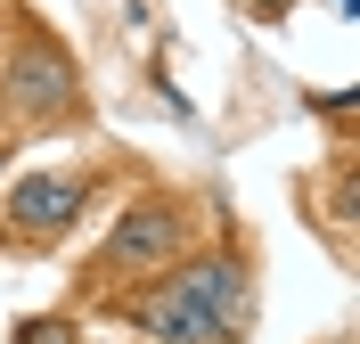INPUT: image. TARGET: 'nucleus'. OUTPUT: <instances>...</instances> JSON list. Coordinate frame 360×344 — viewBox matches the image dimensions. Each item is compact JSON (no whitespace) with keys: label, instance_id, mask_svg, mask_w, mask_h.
I'll return each mask as SVG.
<instances>
[{"label":"nucleus","instance_id":"1","mask_svg":"<svg viewBox=\"0 0 360 344\" xmlns=\"http://www.w3.org/2000/svg\"><path fill=\"white\" fill-rule=\"evenodd\" d=\"M139 320H148V336H156V344H238V328L213 320L197 295H180L172 279H164L156 295H139Z\"/></svg>","mask_w":360,"mask_h":344},{"label":"nucleus","instance_id":"2","mask_svg":"<svg viewBox=\"0 0 360 344\" xmlns=\"http://www.w3.org/2000/svg\"><path fill=\"white\" fill-rule=\"evenodd\" d=\"M180 246V213L172 205H139L123 213V229L107 238V254H98V271H131V262H156V254Z\"/></svg>","mask_w":360,"mask_h":344},{"label":"nucleus","instance_id":"3","mask_svg":"<svg viewBox=\"0 0 360 344\" xmlns=\"http://www.w3.org/2000/svg\"><path fill=\"white\" fill-rule=\"evenodd\" d=\"M74 213H82V181H74V172H41V181H25V189H17L8 222H17L25 238H58Z\"/></svg>","mask_w":360,"mask_h":344},{"label":"nucleus","instance_id":"4","mask_svg":"<svg viewBox=\"0 0 360 344\" xmlns=\"http://www.w3.org/2000/svg\"><path fill=\"white\" fill-rule=\"evenodd\" d=\"M172 287H180V295H197L205 312H213V320L246 328V279H238V262H221V254H213V262H188V271H180Z\"/></svg>","mask_w":360,"mask_h":344},{"label":"nucleus","instance_id":"5","mask_svg":"<svg viewBox=\"0 0 360 344\" xmlns=\"http://www.w3.org/2000/svg\"><path fill=\"white\" fill-rule=\"evenodd\" d=\"M66 91H74V74L66 66H58V58H25V66H17V91H8V98H17V107L25 115H58V107H66Z\"/></svg>","mask_w":360,"mask_h":344},{"label":"nucleus","instance_id":"6","mask_svg":"<svg viewBox=\"0 0 360 344\" xmlns=\"http://www.w3.org/2000/svg\"><path fill=\"white\" fill-rule=\"evenodd\" d=\"M17 344H74V336H66V320H33V328H17Z\"/></svg>","mask_w":360,"mask_h":344}]
</instances>
